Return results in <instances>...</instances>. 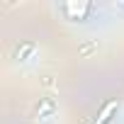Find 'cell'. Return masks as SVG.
I'll return each instance as SVG.
<instances>
[{
	"label": "cell",
	"instance_id": "cell-4",
	"mask_svg": "<svg viewBox=\"0 0 124 124\" xmlns=\"http://www.w3.org/2000/svg\"><path fill=\"white\" fill-rule=\"evenodd\" d=\"M34 49H37V46H34L32 41H27V44L17 46V51H15V58H17V61H27V58L34 54Z\"/></svg>",
	"mask_w": 124,
	"mask_h": 124
},
{
	"label": "cell",
	"instance_id": "cell-3",
	"mask_svg": "<svg viewBox=\"0 0 124 124\" xmlns=\"http://www.w3.org/2000/svg\"><path fill=\"white\" fill-rule=\"evenodd\" d=\"M117 112V100H109L105 107H102V112L97 114V124H107L109 119H112V114Z\"/></svg>",
	"mask_w": 124,
	"mask_h": 124
},
{
	"label": "cell",
	"instance_id": "cell-2",
	"mask_svg": "<svg viewBox=\"0 0 124 124\" xmlns=\"http://www.w3.org/2000/svg\"><path fill=\"white\" fill-rule=\"evenodd\" d=\"M54 112H56V102H54L51 97L41 100V102H39V107H37V117H39V122H44V119L54 117Z\"/></svg>",
	"mask_w": 124,
	"mask_h": 124
},
{
	"label": "cell",
	"instance_id": "cell-1",
	"mask_svg": "<svg viewBox=\"0 0 124 124\" xmlns=\"http://www.w3.org/2000/svg\"><path fill=\"white\" fill-rule=\"evenodd\" d=\"M61 10H63L66 20L71 22H85L95 12V5L93 3H66V5H61Z\"/></svg>",
	"mask_w": 124,
	"mask_h": 124
}]
</instances>
